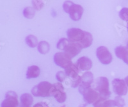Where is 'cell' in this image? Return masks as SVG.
Wrapping results in <instances>:
<instances>
[{"label":"cell","mask_w":128,"mask_h":107,"mask_svg":"<svg viewBox=\"0 0 128 107\" xmlns=\"http://www.w3.org/2000/svg\"><path fill=\"white\" fill-rule=\"evenodd\" d=\"M40 73V70L38 66H32L28 68L26 72V78L27 79L36 78L39 76Z\"/></svg>","instance_id":"obj_17"},{"label":"cell","mask_w":128,"mask_h":107,"mask_svg":"<svg viewBox=\"0 0 128 107\" xmlns=\"http://www.w3.org/2000/svg\"><path fill=\"white\" fill-rule=\"evenodd\" d=\"M37 49L40 53L41 54H46L50 52V45L46 41H41L38 43L37 46Z\"/></svg>","instance_id":"obj_19"},{"label":"cell","mask_w":128,"mask_h":107,"mask_svg":"<svg viewBox=\"0 0 128 107\" xmlns=\"http://www.w3.org/2000/svg\"><path fill=\"white\" fill-rule=\"evenodd\" d=\"M82 46L80 44L76 42H69V44L67 46V47L64 50V52L67 53L68 56L72 58L75 57L79 53L81 52L82 50Z\"/></svg>","instance_id":"obj_11"},{"label":"cell","mask_w":128,"mask_h":107,"mask_svg":"<svg viewBox=\"0 0 128 107\" xmlns=\"http://www.w3.org/2000/svg\"><path fill=\"white\" fill-rule=\"evenodd\" d=\"M84 9L81 5L78 4H74L70 8L68 14L70 19L73 21H79L82 17Z\"/></svg>","instance_id":"obj_10"},{"label":"cell","mask_w":128,"mask_h":107,"mask_svg":"<svg viewBox=\"0 0 128 107\" xmlns=\"http://www.w3.org/2000/svg\"><path fill=\"white\" fill-rule=\"evenodd\" d=\"M79 92L83 96L84 103L87 104H94L100 98V95L98 92H97L94 88H92V86L80 85Z\"/></svg>","instance_id":"obj_2"},{"label":"cell","mask_w":128,"mask_h":107,"mask_svg":"<svg viewBox=\"0 0 128 107\" xmlns=\"http://www.w3.org/2000/svg\"><path fill=\"white\" fill-rule=\"evenodd\" d=\"M61 107H66V105H64V106H62Z\"/></svg>","instance_id":"obj_31"},{"label":"cell","mask_w":128,"mask_h":107,"mask_svg":"<svg viewBox=\"0 0 128 107\" xmlns=\"http://www.w3.org/2000/svg\"><path fill=\"white\" fill-rule=\"evenodd\" d=\"M74 3L73 2H70V1H66V2H64V4H63V8H64V10L66 12V13L68 14L69 10H70V8L72 6Z\"/></svg>","instance_id":"obj_27"},{"label":"cell","mask_w":128,"mask_h":107,"mask_svg":"<svg viewBox=\"0 0 128 107\" xmlns=\"http://www.w3.org/2000/svg\"><path fill=\"white\" fill-rule=\"evenodd\" d=\"M125 80L127 86H128V76L126 77V78H125V80Z\"/></svg>","instance_id":"obj_29"},{"label":"cell","mask_w":128,"mask_h":107,"mask_svg":"<svg viewBox=\"0 0 128 107\" xmlns=\"http://www.w3.org/2000/svg\"><path fill=\"white\" fill-rule=\"evenodd\" d=\"M119 17L128 24V8H123L119 12Z\"/></svg>","instance_id":"obj_23"},{"label":"cell","mask_w":128,"mask_h":107,"mask_svg":"<svg viewBox=\"0 0 128 107\" xmlns=\"http://www.w3.org/2000/svg\"><path fill=\"white\" fill-rule=\"evenodd\" d=\"M76 65L80 71L89 70L92 67V62L89 58L82 56L78 60Z\"/></svg>","instance_id":"obj_12"},{"label":"cell","mask_w":128,"mask_h":107,"mask_svg":"<svg viewBox=\"0 0 128 107\" xmlns=\"http://www.w3.org/2000/svg\"><path fill=\"white\" fill-rule=\"evenodd\" d=\"M126 48H127L128 49V42H127V46H126Z\"/></svg>","instance_id":"obj_30"},{"label":"cell","mask_w":128,"mask_h":107,"mask_svg":"<svg viewBox=\"0 0 128 107\" xmlns=\"http://www.w3.org/2000/svg\"><path fill=\"white\" fill-rule=\"evenodd\" d=\"M19 105L18 94L14 91H8L5 94V98L2 101L1 107H18Z\"/></svg>","instance_id":"obj_9"},{"label":"cell","mask_w":128,"mask_h":107,"mask_svg":"<svg viewBox=\"0 0 128 107\" xmlns=\"http://www.w3.org/2000/svg\"><path fill=\"white\" fill-rule=\"evenodd\" d=\"M115 53L116 57L124 61V63L128 65V49L122 46H119L115 50Z\"/></svg>","instance_id":"obj_14"},{"label":"cell","mask_w":128,"mask_h":107,"mask_svg":"<svg viewBox=\"0 0 128 107\" xmlns=\"http://www.w3.org/2000/svg\"><path fill=\"white\" fill-rule=\"evenodd\" d=\"M94 82V74L90 71L84 72L82 76V82L80 84L91 86Z\"/></svg>","instance_id":"obj_18"},{"label":"cell","mask_w":128,"mask_h":107,"mask_svg":"<svg viewBox=\"0 0 128 107\" xmlns=\"http://www.w3.org/2000/svg\"><path fill=\"white\" fill-rule=\"evenodd\" d=\"M127 28H128V24L127 25Z\"/></svg>","instance_id":"obj_32"},{"label":"cell","mask_w":128,"mask_h":107,"mask_svg":"<svg viewBox=\"0 0 128 107\" xmlns=\"http://www.w3.org/2000/svg\"><path fill=\"white\" fill-rule=\"evenodd\" d=\"M20 107H32L34 98L31 94L25 93L20 96Z\"/></svg>","instance_id":"obj_15"},{"label":"cell","mask_w":128,"mask_h":107,"mask_svg":"<svg viewBox=\"0 0 128 107\" xmlns=\"http://www.w3.org/2000/svg\"><path fill=\"white\" fill-rule=\"evenodd\" d=\"M94 107H115V102L114 100H104L99 98V100L93 104Z\"/></svg>","instance_id":"obj_16"},{"label":"cell","mask_w":128,"mask_h":107,"mask_svg":"<svg viewBox=\"0 0 128 107\" xmlns=\"http://www.w3.org/2000/svg\"><path fill=\"white\" fill-rule=\"evenodd\" d=\"M96 55L100 63L108 65L112 62L113 57L108 49L105 46H100L96 50Z\"/></svg>","instance_id":"obj_7"},{"label":"cell","mask_w":128,"mask_h":107,"mask_svg":"<svg viewBox=\"0 0 128 107\" xmlns=\"http://www.w3.org/2000/svg\"><path fill=\"white\" fill-rule=\"evenodd\" d=\"M66 77H67V75L65 71H58V72L56 74V78L57 80L58 81V82H63L65 80H66Z\"/></svg>","instance_id":"obj_25"},{"label":"cell","mask_w":128,"mask_h":107,"mask_svg":"<svg viewBox=\"0 0 128 107\" xmlns=\"http://www.w3.org/2000/svg\"><path fill=\"white\" fill-rule=\"evenodd\" d=\"M32 4L36 10H40L44 5L42 0H32Z\"/></svg>","instance_id":"obj_24"},{"label":"cell","mask_w":128,"mask_h":107,"mask_svg":"<svg viewBox=\"0 0 128 107\" xmlns=\"http://www.w3.org/2000/svg\"><path fill=\"white\" fill-rule=\"evenodd\" d=\"M65 72H66L67 76L69 77L72 79V82L75 80H77L81 76H79V70L76 64H74L72 63L70 66H68L66 69H65Z\"/></svg>","instance_id":"obj_13"},{"label":"cell","mask_w":128,"mask_h":107,"mask_svg":"<svg viewBox=\"0 0 128 107\" xmlns=\"http://www.w3.org/2000/svg\"><path fill=\"white\" fill-rule=\"evenodd\" d=\"M114 101H115L116 107H123L125 105V101L124 99H122L121 96H119L115 97Z\"/></svg>","instance_id":"obj_26"},{"label":"cell","mask_w":128,"mask_h":107,"mask_svg":"<svg viewBox=\"0 0 128 107\" xmlns=\"http://www.w3.org/2000/svg\"><path fill=\"white\" fill-rule=\"evenodd\" d=\"M112 86L114 93L119 96L126 95L128 87L125 80L118 78H115L112 81Z\"/></svg>","instance_id":"obj_8"},{"label":"cell","mask_w":128,"mask_h":107,"mask_svg":"<svg viewBox=\"0 0 128 107\" xmlns=\"http://www.w3.org/2000/svg\"><path fill=\"white\" fill-rule=\"evenodd\" d=\"M25 41L26 44L30 48H35L38 44L37 38L33 35H28L25 38Z\"/></svg>","instance_id":"obj_20"},{"label":"cell","mask_w":128,"mask_h":107,"mask_svg":"<svg viewBox=\"0 0 128 107\" xmlns=\"http://www.w3.org/2000/svg\"><path fill=\"white\" fill-rule=\"evenodd\" d=\"M53 85L46 81L41 82L32 89V94L34 96L47 98L52 96V88Z\"/></svg>","instance_id":"obj_3"},{"label":"cell","mask_w":128,"mask_h":107,"mask_svg":"<svg viewBox=\"0 0 128 107\" xmlns=\"http://www.w3.org/2000/svg\"><path fill=\"white\" fill-rule=\"evenodd\" d=\"M87 32L83 31L80 28H72L67 32V37L70 42H76L81 44L86 36Z\"/></svg>","instance_id":"obj_4"},{"label":"cell","mask_w":128,"mask_h":107,"mask_svg":"<svg viewBox=\"0 0 128 107\" xmlns=\"http://www.w3.org/2000/svg\"><path fill=\"white\" fill-rule=\"evenodd\" d=\"M70 41L68 40V38H62L59 40V41L57 43V48L58 50L64 51V50L67 47V46L69 44Z\"/></svg>","instance_id":"obj_22"},{"label":"cell","mask_w":128,"mask_h":107,"mask_svg":"<svg viewBox=\"0 0 128 107\" xmlns=\"http://www.w3.org/2000/svg\"><path fill=\"white\" fill-rule=\"evenodd\" d=\"M94 89L100 95V98L104 100H108L110 97L111 93L110 90L109 80L106 77H99L95 81Z\"/></svg>","instance_id":"obj_1"},{"label":"cell","mask_w":128,"mask_h":107,"mask_svg":"<svg viewBox=\"0 0 128 107\" xmlns=\"http://www.w3.org/2000/svg\"><path fill=\"white\" fill-rule=\"evenodd\" d=\"M35 9L34 7L31 6H28L26 7L23 10L24 16L27 19H31L35 16Z\"/></svg>","instance_id":"obj_21"},{"label":"cell","mask_w":128,"mask_h":107,"mask_svg":"<svg viewBox=\"0 0 128 107\" xmlns=\"http://www.w3.org/2000/svg\"><path fill=\"white\" fill-rule=\"evenodd\" d=\"M72 58L65 52H58L54 54L53 60L56 66H59L63 69H66L72 62Z\"/></svg>","instance_id":"obj_5"},{"label":"cell","mask_w":128,"mask_h":107,"mask_svg":"<svg viewBox=\"0 0 128 107\" xmlns=\"http://www.w3.org/2000/svg\"><path fill=\"white\" fill-rule=\"evenodd\" d=\"M33 107H49V106L44 102H40V103L34 104Z\"/></svg>","instance_id":"obj_28"},{"label":"cell","mask_w":128,"mask_h":107,"mask_svg":"<svg viewBox=\"0 0 128 107\" xmlns=\"http://www.w3.org/2000/svg\"><path fill=\"white\" fill-rule=\"evenodd\" d=\"M52 96H53L57 102L63 103L67 99V95L65 92V88L60 82L53 84L52 88Z\"/></svg>","instance_id":"obj_6"}]
</instances>
